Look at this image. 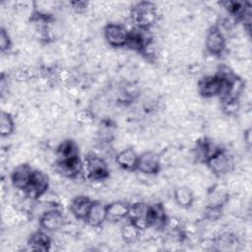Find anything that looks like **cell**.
<instances>
[{
    "label": "cell",
    "mask_w": 252,
    "mask_h": 252,
    "mask_svg": "<svg viewBox=\"0 0 252 252\" xmlns=\"http://www.w3.org/2000/svg\"><path fill=\"white\" fill-rule=\"evenodd\" d=\"M106 220V205H103L99 201H93L89 214L85 220L87 223L91 227H99Z\"/></svg>",
    "instance_id": "cell-13"
},
{
    "label": "cell",
    "mask_w": 252,
    "mask_h": 252,
    "mask_svg": "<svg viewBox=\"0 0 252 252\" xmlns=\"http://www.w3.org/2000/svg\"><path fill=\"white\" fill-rule=\"evenodd\" d=\"M138 158L139 155L134 151L133 148H125L118 152L115 156L116 164L120 168L128 171L136 170Z\"/></svg>",
    "instance_id": "cell-14"
},
{
    "label": "cell",
    "mask_w": 252,
    "mask_h": 252,
    "mask_svg": "<svg viewBox=\"0 0 252 252\" xmlns=\"http://www.w3.org/2000/svg\"><path fill=\"white\" fill-rule=\"evenodd\" d=\"M33 170L34 169H32L28 163H20L16 165L10 175L14 188H16L18 191L25 192L31 184Z\"/></svg>",
    "instance_id": "cell-8"
},
{
    "label": "cell",
    "mask_w": 252,
    "mask_h": 252,
    "mask_svg": "<svg viewBox=\"0 0 252 252\" xmlns=\"http://www.w3.org/2000/svg\"><path fill=\"white\" fill-rule=\"evenodd\" d=\"M11 44H12V41H11L8 32L4 28H1V31H0V49H1V51L7 52L11 48Z\"/></svg>",
    "instance_id": "cell-24"
},
{
    "label": "cell",
    "mask_w": 252,
    "mask_h": 252,
    "mask_svg": "<svg viewBox=\"0 0 252 252\" xmlns=\"http://www.w3.org/2000/svg\"><path fill=\"white\" fill-rule=\"evenodd\" d=\"M103 36L112 47H123L127 45L129 31L118 23H109L103 29Z\"/></svg>",
    "instance_id": "cell-5"
},
{
    "label": "cell",
    "mask_w": 252,
    "mask_h": 252,
    "mask_svg": "<svg viewBox=\"0 0 252 252\" xmlns=\"http://www.w3.org/2000/svg\"><path fill=\"white\" fill-rule=\"evenodd\" d=\"M229 200L228 189L222 185L215 186L208 194L207 206L222 208Z\"/></svg>",
    "instance_id": "cell-18"
},
{
    "label": "cell",
    "mask_w": 252,
    "mask_h": 252,
    "mask_svg": "<svg viewBox=\"0 0 252 252\" xmlns=\"http://www.w3.org/2000/svg\"><path fill=\"white\" fill-rule=\"evenodd\" d=\"M142 234V231L130 220L124 223L120 229V235L124 242L133 243L136 242Z\"/></svg>",
    "instance_id": "cell-21"
},
{
    "label": "cell",
    "mask_w": 252,
    "mask_h": 252,
    "mask_svg": "<svg viewBox=\"0 0 252 252\" xmlns=\"http://www.w3.org/2000/svg\"><path fill=\"white\" fill-rule=\"evenodd\" d=\"M64 223V216L62 212L56 208H51L45 211L39 217V225L44 231L47 232H53L62 229Z\"/></svg>",
    "instance_id": "cell-9"
},
{
    "label": "cell",
    "mask_w": 252,
    "mask_h": 252,
    "mask_svg": "<svg viewBox=\"0 0 252 252\" xmlns=\"http://www.w3.org/2000/svg\"><path fill=\"white\" fill-rule=\"evenodd\" d=\"M29 247L33 251H47L51 246V239L42 230L32 232L28 239Z\"/></svg>",
    "instance_id": "cell-19"
},
{
    "label": "cell",
    "mask_w": 252,
    "mask_h": 252,
    "mask_svg": "<svg viewBox=\"0 0 252 252\" xmlns=\"http://www.w3.org/2000/svg\"><path fill=\"white\" fill-rule=\"evenodd\" d=\"M109 169L104 158L96 154L90 153L83 161V177L92 182H99L107 178Z\"/></svg>",
    "instance_id": "cell-3"
},
{
    "label": "cell",
    "mask_w": 252,
    "mask_h": 252,
    "mask_svg": "<svg viewBox=\"0 0 252 252\" xmlns=\"http://www.w3.org/2000/svg\"><path fill=\"white\" fill-rule=\"evenodd\" d=\"M15 130V121L10 112L2 111L0 114V133L3 138L9 137Z\"/></svg>",
    "instance_id": "cell-22"
},
{
    "label": "cell",
    "mask_w": 252,
    "mask_h": 252,
    "mask_svg": "<svg viewBox=\"0 0 252 252\" xmlns=\"http://www.w3.org/2000/svg\"><path fill=\"white\" fill-rule=\"evenodd\" d=\"M130 17L136 28L150 30L158 21V8L153 2H139L131 8Z\"/></svg>",
    "instance_id": "cell-2"
},
{
    "label": "cell",
    "mask_w": 252,
    "mask_h": 252,
    "mask_svg": "<svg viewBox=\"0 0 252 252\" xmlns=\"http://www.w3.org/2000/svg\"><path fill=\"white\" fill-rule=\"evenodd\" d=\"M160 166L159 156L155 152L148 151L139 155L136 170L145 175H155L159 172Z\"/></svg>",
    "instance_id": "cell-7"
},
{
    "label": "cell",
    "mask_w": 252,
    "mask_h": 252,
    "mask_svg": "<svg viewBox=\"0 0 252 252\" xmlns=\"http://www.w3.org/2000/svg\"><path fill=\"white\" fill-rule=\"evenodd\" d=\"M49 180L45 173L37 169L33 170L32 177L29 188L25 191V194L31 200H37L43 193L48 190Z\"/></svg>",
    "instance_id": "cell-10"
},
{
    "label": "cell",
    "mask_w": 252,
    "mask_h": 252,
    "mask_svg": "<svg viewBox=\"0 0 252 252\" xmlns=\"http://www.w3.org/2000/svg\"><path fill=\"white\" fill-rule=\"evenodd\" d=\"M250 136H251V130L248 129V130H246L245 133H244V141L246 142V144H247L248 147H250V144H251Z\"/></svg>",
    "instance_id": "cell-25"
},
{
    "label": "cell",
    "mask_w": 252,
    "mask_h": 252,
    "mask_svg": "<svg viewBox=\"0 0 252 252\" xmlns=\"http://www.w3.org/2000/svg\"><path fill=\"white\" fill-rule=\"evenodd\" d=\"M167 216L165 210L161 204H154L149 206L148 210V221L150 228H164Z\"/></svg>",
    "instance_id": "cell-15"
},
{
    "label": "cell",
    "mask_w": 252,
    "mask_h": 252,
    "mask_svg": "<svg viewBox=\"0 0 252 252\" xmlns=\"http://www.w3.org/2000/svg\"><path fill=\"white\" fill-rule=\"evenodd\" d=\"M226 40L223 32L218 27H212L205 36V48L210 55L219 56L225 49Z\"/></svg>",
    "instance_id": "cell-6"
},
{
    "label": "cell",
    "mask_w": 252,
    "mask_h": 252,
    "mask_svg": "<svg viewBox=\"0 0 252 252\" xmlns=\"http://www.w3.org/2000/svg\"><path fill=\"white\" fill-rule=\"evenodd\" d=\"M149 204L143 202H136L130 206L128 220L132 221L142 232L150 228L148 221Z\"/></svg>",
    "instance_id": "cell-11"
},
{
    "label": "cell",
    "mask_w": 252,
    "mask_h": 252,
    "mask_svg": "<svg viewBox=\"0 0 252 252\" xmlns=\"http://www.w3.org/2000/svg\"><path fill=\"white\" fill-rule=\"evenodd\" d=\"M55 158L56 162L79 158V149L77 144L72 140L63 141L56 149Z\"/></svg>",
    "instance_id": "cell-17"
},
{
    "label": "cell",
    "mask_w": 252,
    "mask_h": 252,
    "mask_svg": "<svg viewBox=\"0 0 252 252\" xmlns=\"http://www.w3.org/2000/svg\"><path fill=\"white\" fill-rule=\"evenodd\" d=\"M130 206L122 201H114L106 205L107 220L112 222L120 221L128 218Z\"/></svg>",
    "instance_id": "cell-16"
},
{
    "label": "cell",
    "mask_w": 252,
    "mask_h": 252,
    "mask_svg": "<svg viewBox=\"0 0 252 252\" xmlns=\"http://www.w3.org/2000/svg\"><path fill=\"white\" fill-rule=\"evenodd\" d=\"M206 164L213 174L221 176L229 173L234 168V159L226 150L220 149L207 160Z\"/></svg>",
    "instance_id": "cell-4"
},
{
    "label": "cell",
    "mask_w": 252,
    "mask_h": 252,
    "mask_svg": "<svg viewBox=\"0 0 252 252\" xmlns=\"http://www.w3.org/2000/svg\"><path fill=\"white\" fill-rule=\"evenodd\" d=\"M173 199L179 207L182 209H188L194 204L195 195L189 187L178 186L173 192Z\"/></svg>",
    "instance_id": "cell-20"
},
{
    "label": "cell",
    "mask_w": 252,
    "mask_h": 252,
    "mask_svg": "<svg viewBox=\"0 0 252 252\" xmlns=\"http://www.w3.org/2000/svg\"><path fill=\"white\" fill-rule=\"evenodd\" d=\"M76 121L83 127L91 126L94 121V114L90 109H81L75 115Z\"/></svg>",
    "instance_id": "cell-23"
},
{
    "label": "cell",
    "mask_w": 252,
    "mask_h": 252,
    "mask_svg": "<svg viewBox=\"0 0 252 252\" xmlns=\"http://www.w3.org/2000/svg\"><path fill=\"white\" fill-rule=\"evenodd\" d=\"M235 75L228 78L221 77L219 74L206 76L203 79H201L198 83V93L202 96L207 98L214 96H220L221 98H223L226 95L229 81Z\"/></svg>",
    "instance_id": "cell-1"
},
{
    "label": "cell",
    "mask_w": 252,
    "mask_h": 252,
    "mask_svg": "<svg viewBox=\"0 0 252 252\" xmlns=\"http://www.w3.org/2000/svg\"><path fill=\"white\" fill-rule=\"evenodd\" d=\"M92 204H93V201L88 196L79 195L71 200V203L69 206L70 213L75 219L85 220L89 214Z\"/></svg>",
    "instance_id": "cell-12"
}]
</instances>
